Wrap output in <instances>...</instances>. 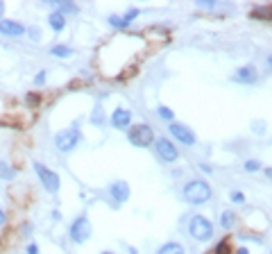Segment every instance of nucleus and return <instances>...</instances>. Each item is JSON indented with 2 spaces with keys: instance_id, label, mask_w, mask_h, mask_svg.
Returning <instances> with one entry per match:
<instances>
[{
  "instance_id": "38",
  "label": "nucleus",
  "mask_w": 272,
  "mask_h": 254,
  "mask_svg": "<svg viewBox=\"0 0 272 254\" xmlns=\"http://www.w3.org/2000/svg\"><path fill=\"white\" fill-rule=\"evenodd\" d=\"M100 254H113V252H109V250H107V252H100Z\"/></svg>"
},
{
  "instance_id": "10",
  "label": "nucleus",
  "mask_w": 272,
  "mask_h": 254,
  "mask_svg": "<svg viewBox=\"0 0 272 254\" xmlns=\"http://www.w3.org/2000/svg\"><path fill=\"white\" fill-rule=\"evenodd\" d=\"M27 27L21 25L18 21H11V18H2L0 21V34L2 37H9V39H16V37H23Z\"/></svg>"
},
{
  "instance_id": "7",
  "label": "nucleus",
  "mask_w": 272,
  "mask_h": 254,
  "mask_svg": "<svg viewBox=\"0 0 272 254\" xmlns=\"http://www.w3.org/2000/svg\"><path fill=\"white\" fill-rule=\"evenodd\" d=\"M129 184L125 182V179H116V182H111L107 189V195L111 198V206H120L125 204V202L129 200Z\"/></svg>"
},
{
  "instance_id": "21",
  "label": "nucleus",
  "mask_w": 272,
  "mask_h": 254,
  "mask_svg": "<svg viewBox=\"0 0 272 254\" xmlns=\"http://www.w3.org/2000/svg\"><path fill=\"white\" fill-rule=\"evenodd\" d=\"M157 114H159V118H163V120H168V123H175V111H172L170 107H157Z\"/></svg>"
},
{
  "instance_id": "26",
  "label": "nucleus",
  "mask_w": 272,
  "mask_h": 254,
  "mask_svg": "<svg viewBox=\"0 0 272 254\" xmlns=\"http://www.w3.org/2000/svg\"><path fill=\"white\" fill-rule=\"evenodd\" d=\"M245 170H247V173H256V170H261V163L256 161V159H247V161H245Z\"/></svg>"
},
{
  "instance_id": "18",
  "label": "nucleus",
  "mask_w": 272,
  "mask_h": 254,
  "mask_svg": "<svg viewBox=\"0 0 272 254\" xmlns=\"http://www.w3.org/2000/svg\"><path fill=\"white\" fill-rule=\"evenodd\" d=\"M91 123L96 125V127H102V125H105V109H102V104H96V107H93Z\"/></svg>"
},
{
  "instance_id": "24",
  "label": "nucleus",
  "mask_w": 272,
  "mask_h": 254,
  "mask_svg": "<svg viewBox=\"0 0 272 254\" xmlns=\"http://www.w3.org/2000/svg\"><path fill=\"white\" fill-rule=\"evenodd\" d=\"M252 16L254 18H272V7H256L252 11Z\"/></svg>"
},
{
  "instance_id": "20",
  "label": "nucleus",
  "mask_w": 272,
  "mask_h": 254,
  "mask_svg": "<svg viewBox=\"0 0 272 254\" xmlns=\"http://www.w3.org/2000/svg\"><path fill=\"white\" fill-rule=\"evenodd\" d=\"M250 127H252V132H254V134H259V136L268 132V123H266V120H261V118H254L250 123Z\"/></svg>"
},
{
  "instance_id": "33",
  "label": "nucleus",
  "mask_w": 272,
  "mask_h": 254,
  "mask_svg": "<svg viewBox=\"0 0 272 254\" xmlns=\"http://www.w3.org/2000/svg\"><path fill=\"white\" fill-rule=\"evenodd\" d=\"M27 102H32V104H37V102H39V98H37V96H27Z\"/></svg>"
},
{
  "instance_id": "11",
  "label": "nucleus",
  "mask_w": 272,
  "mask_h": 254,
  "mask_svg": "<svg viewBox=\"0 0 272 254\" xmlns=\"http://www.w3.org/2000/svg\"><path fill=\"white\" fill-rule=\"evenodd\" d=\"M111 125L116 127V130H127L129 125H132V111H129V109H125V107L113 109Z\"/></svg>"
},
{
  "instance_id": "39",
  "label": "nucleus",
  "mask_w": 272,
  "mask_h": 254,
  "mask_svg": "<svg viewBox=\"0 0 272 254\" xmlns=\"http://www.w3.org/2000/svg\"><path fill=\"white\" fill-rule=\"evenodd\" d=\"M270 254H272V252H270Z\"/></svg>"
},
{
  "instance_id": "34",
  "label": "nucleus",
  "mask_w": 272,
  "mask_h": 254,
  "mask_svg": "<svg viewBox=\"0 0 272 254\" xmlns=\"http://www.w3.org/2000/svg\"><path fill=\"white\" fill-rule=\"evenodd\" d=\"M2 14H5V2L0 0V21H2Z\"/></svg>"
},
{
  "instance_id": "27",
  "label": "nucleus",
  "mask_w": 272,
  "mask_h": 254,
  "mask_svg": "<svg viewBox=\"0 0 272 254\" xmlns=\"http://www.w3.org/2000/svg\"><path fill=\"white\" fill-rule=\"evenodd\" d=\"M195 5H198L200 9H209V11H211V9H216V7H218V5H216V0H198Z\"/></svg>"
},
{
  "instance_id": "37",
  "label": "nucleus",
  "mask_w": 272,
  "mask_h": 254,
  "mask_svg": "<svg viewBox=\"0 0 272 254\" xmlns=\"http://www.w3.org/2000/svg\"><path fill=\"white\" fill-rule=\"evenodd\" d=\"M268 66H270V70H272V54L268 57Z\"/></svg>"
},
{
  "instance_id": "2",
  "label": "nucleus",
  "mask_w": 272,
  "mask_h": 254,
  "mask_svg": "<svg viewBox=\"0 0 272 254\" xmlns=\"http://www.w3.org/2000/svg\"><path fill=\"white\" fill-rule=\"evenodd\" d=\"M188 234H191L195 241H200V243H207V241H211L214 238V222L209 220L207 216H191V220H188Z\"/></svg>"
},
{
  "instance_id": "3",
  "label": "nucleus",
  "mask_w": 272,
  "mask_h": 254,
  "mask_svg": "<svg viewBox=\"0 0 272 254\" xmlns=\"http://www.w3.org/2000/svg\"><path fill=\"white\" fill-rule=\"evenodd\" d=\"M127 139H129V143L136 148H150L155 143V130H152L148 123L132 125L127 130Z\"/></svg>"
},
{
  "instance_id": "15",
  "label": "nucleus",
  "mask_w": 272,
  "mask_h": 254,
  "mask_svg": "<svg viewBox=\"0 0 272 254\" xmlns=\"http://www.w3.org/2000/svg\"><path fill=\"white\" fill-rule=\"evenodd\" d=\"M157 254H186V250H184V245H181V243L170 241V243L161 245V248L157 250Z\"/></svg>"
},
{
  "instance_id": "25",
  "label": "nucleus",
  "mask_w": 272,
  "mask_h": 254,
  "mask_svg": "<svg viewBox=\"0 0 272 254\" xmlns=\"http://www.w3.org/2000/svg\"><path fill=\"white\" fill-rule=\"evenodd\" d=\"M139 14H141V11L136 9V7H129V9L125 11V16H123V18L129 23V25H132V21H134V18H139Z\"/></svg>"
},
{
  "instance_id": "17",
  "label": "nucleus",
  "mask_w": 272,
  "mask_h": 254,
  "mask_svg": "<svg viewBox=\"0 0 272 254\" xmlns=\"http://www.w3.org/2000/svg\"><path fill=\"white\" fill-rule=\"evenodd\" d=\"M50 54L59 57V59H68V57H73V48H68V46H53Z\"/></svg>"
},
{
  "instance_id": "23",
  "label": "nucleus",
  "mask_w": 272,
  "mask_h": 254,
  "mask_svg": "<svg viewBox=\"0 0 272 254\" xmlns=\"http://www.w3.org/2000/svg\"><path fill=\"white\" fill-rule=\"evenodd\" d=\"M25 34H27V39H30L32 44H39V41H41V27H37V25H30L25 30Z\"/></svg>"
},
{
  "instance_id": "4",
  "label": "nucleus",
  "mask_w": 272,
  "mask_h": 254,
  "mask_svg": "<svg viewBox=\"0 0 272 254\" xmlns=\"http://www.w3.org/2000/svg\"><path fill=\"white\" fill-rule=\"evenodd\" d=\"M80 141H82V132L77 130V125H73V127H66V130H61L54 136V146H57L59 152L68 154V152H73L80 146Z\"/></svg>"
},
{
  "instance_id": "22",
  "label": "nucleus",
  "mask_w": 272,
  "mask_h": 254,
  "mask_svg": "<svg viewBox=\"0 0 272 254\" xmlns=\"http://www.w3.org/2000/svg\"><path fill=\"white\" fill-rule=\"evenodd\" d=\"M109 25H111V27H118V30H127L129 23L125 21L123 16H118V14H111V16H109Z\"/></svg>"
},
{
  "instance_id": "19",
  "label": "nucleus",
  "mask_w": 272,
  "mask_h": 254,
  "mask_svg": "<svg viewBox=\"0 0 272 254\" xmlns=\"http://www.w3.org/2000/svg\"><path fill=\"white\" fill-rule=\"evenodd\" d=\"M14 177H16V168L0 161V179H14Z\"/></svg>"
},
{
  "instance_id": "36",
  "label": "nucleus",
  "mask_w": 272,
  "mask_h": 254,
  "mask_svg": "<svg viewBox=\"0 0 272 254\" xmlns=\"http://www.w3.org/2000/svg\"><path fill=\"white\" fill-rule=\"evenodd\" d=\"M127 252L129 254H139V250H136V248H127Z\"/></svg>"
},
{
  "instance_id": "29",
  "label": "nucleus",
  "mask_w": 272,
  "mask_h": 254,
  "mask_svg": "<svg viewBox=\"0 0 272 254\" xmlns=\"http://www.w3.org/2000/svg\"><path fill=\"white\" fill-rule=\"evenodd\" d=\"M231 202H236V204H245V195L240 193V191H234V193H231Z\"/></svg>"
},
{
  "instance_id": "31",
  "label": "nucleus",
  "mask_w": 272,
  "mask_h": 254,
  "mask_svg": "<svg viewBox=\"0 0 272 254\" xmlns=\"http://www.w3.org/2000/svg\"><path fill=\"white\" fill-rule=\"evenodd\" d=\"M5 222H7V213H5V211H2V209H0V227H2Z\"/></svg>"
},
{
  "instance_id": "16",
  "label": "nucleus",
  "mask_w": 272,
  "mask_h": 254,
  "mask_svg": "<svg viewBox=\"0 0 272 254\" xmlns=\"http://www.w3.org/2000/svg\"><path fill=\"white\" fill-rule=\"evenodd\" d=\"M48 5H53L57 11H61V14H77V5L75 2H61V0H50Z\"/></svg>"
},
{
  "instance_id": "1",
  "label": "nucleus",
  "mask_w": 272,
  "mask_h": 254,
  "mask_svg": "<svg viewBox=\"0 0 272 254\" xmlns=\"http://www.w3.org/2000/svg\"><path fill=\"white\" fill-rule=\"evenodd\" d=\"M211 195H214V191H211V186H209L204 179H191V182H186L184 189H181V198H184L188 204H207V202L211 200Z\"/></svg>"
},
{
  "instance_id": "14",
  "label": "nucleus",
  "mask_w": 272,
  "mask_h": 254,
  "mask_svg": "<svg viewBox=\"0 0 272 254\" xmlns=\"http://www.w3.org/2000/svg\"><path fill=\"white\" fill-rule=\"evenodd\" d=\"M236 225H238V216H236L231 209H224L222 213H220V227L229 232V229H234Z\"/></svg>"
},
{
  "instance_id": "9",
  "label": "nucleus",
  "mask_w": 272,
  "mask_h": 254,
  "mask_svg": "<svg viewBox=\"0 0 272 254\" xmlns=\"http://www.w3.org/2000/svg\"><path fill=\"white\" fill-rule=\"evenodd\" d=\"M170 134L172 139H177L179 143H184V146H195L198 143V136H195V132L191 130V127H186L184 123H170Z\"/></svg>"
},
{
  "instance_id": "6",
  "label": "nucleus",
  "mask_w": 272,
  "mask_h": 254,
  "mask_svg": "<svg viewBox=\"0 0 272 254\" xmlns=\"http://www.w3.org/2000/svg\"><path fill=\"white\" fill-rule=\"evenodd\" d=\"M34 173H37L39 182L43 184V189L48 191V193H57L59 186H61V179H59V175L54 173V170H50V168H46L43 163H34Z\"/></svg>"
},
{
  "instance_id": "35",
  "label": "nucleus",
  "mask_w": 272,
  "mask_h": 254,
  "mask_svg": "<svg viewBox=\"0 0 272 254\" xmlns=\"http://www.w3.org/2000/svg\"><path fill=\"white\" fill-rule=\"evenodd\" d=\"M236 254H250V250H247V248H240V250H236Z\"/></svg>"
},
{
  "instance_id": "8",
  "label": "nucleus",
  "mask_w": 272,
  "mask_h": 254,
  "mask_svg": "<svg viewBox=\"0 0 272 254\" xmlns=\"http://www.w3.org/2000/svg\"><path fill=\"white\" fill-rule=\"evenodd\" d=\"M155 150H157V154H159L161 161H165V163H172V161L179 159V150L175 148V143H172L170 139H157L155 141Z\"/></svg>"
},
{
  "instance_id": "32",
  "label": "nucleus",
  "mask_w": 272,
  "mask_h": 254,
  "mask_svg": "<svg viewBox=\"0 0 272 254\" xmlns=\"http://www.w3.org/2000/svg\"><path fill=\"white\" fill-rule=\"evenodd\" d=\"M263 175H266L268 179H272V168H263Z\"/></svg>"
},
{
  "instance_id": "12",
  "label": "nucleus",
  "mask_w": 272,
  "mask_h": 254,
  "mask_svg": "<svg viewBox=\"0 0 272 254\" xmlns=\"http://www.w3.org/2000/svg\"><path fill=\"white\" fill-rule=\"evenodd\" d=\"M256 80H259V70L254 66H240L234 73V82H238V84H254Z\"/></svg>"
},
{
  "instance_id": "28",
  "label": "nucleus",
  "mask_w": 272,
  "mask_h": 254,
  "mask_svg": "<svg viewBox=\"0 0 272 254\" xmlns=\"http://www.w3.org/2000/svg\"><path fill=\"white\" fill-rule=\"evenodd\" d=\"M46 80H48V70H39L37 77H34V84L41 87V84H46Z\"/></svg>"
},
{
  "instance_id": "5",
  "label": "nucleus",
  "mask_w": 272,
  "mask_h": 254,
  "mask_svg": "<svg viewBox=\"0 0 272 254\" xmlns=\"http://www.w3.org/2000/svg\"><path fill=\"white\" fill-rule=\"evenodd\" d=\"M91 234H93V227H91V220L86 213H82V216H77L73 222H70V229H68V236L73 243H86L91 238Z\"/></svg>"
},
{
  "instance_id": "30",
  "label": "nucleus",
  "mask_w": 272,
  "mask_h": 254,
  "mask_svg": "<svg viewBox=\"0 0 272 254\" xmlns=\"http://www.w3.org/2000/svg\"><path fill=\"white\" fill-rule=\"evenodd\" d=\"M27 254H39L37 243H30V245H27Z\"/></svg>"
},
{
  "instance_id": "13",
  "label": "nucleus",
  "mask_w": 272,
  "mask_h": 254,
  "mask_svg": "<svg viewBox=\"0 0 272 254\" xmlns=\"http://www.w3.org/2000/svg\"><path fill=\"white\" fill-rule=\"evenodd\" d=\"M48 25H50L53 32H61V30L66 27V16L61 14V11L53 9V11H50V16H48Z\"/></svg>"
}]
</instances>
